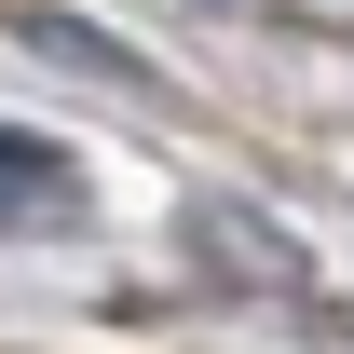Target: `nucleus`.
Returning a JSON list of instances; mask_svg holds the SVG:
<instances>
[{"label": "nucleus", "mask_w": 354, "mask_h": 354, "mask_svg": "<svg viewBox=\"0 0 354 354\" xmlns=\"http://www.w3.org/2000/svg\"><path fill=\"white\" fill-rule=\"evenodd\" d=\"M205 259H218L232 286H272V300L300 286V245H286L272 218H245V205H205Z\"/></svg>", "instance_id": "f03ea898"}, {"label": "nucleus", "mask_w": 354, "mask_h": 354, "mask_svg": "<svg viewBox=\"0 0 354 354\" xmlns=\"http://www.w3.org/2000/svg\"><path fill=\"white\" fill-rule=\"evenodd\" d=\"M14 28H28L41 55H68V68H95V82H136V55L109 41V28H82V14H41V0H14Z\"/></svg>", "instance_id": "7ed1b4c3"}, {"label": "nucleus", "mask_w": 354, "mask_h": 354, "mask_svg": "<svg viewBox=\"0 0 354 354\" xmlns=\"http://www.w3.org/2000/svg\"><path fill=\"white\" fill-rule=\"evenodd\" d=\"M68 218H82V164H68V136L0 123V232H68Z\"/></svg>", "instance_id": "f257e3e1"}]
</instances>
